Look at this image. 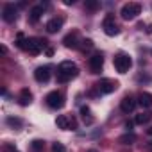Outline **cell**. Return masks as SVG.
<instances>
[{"label": "cell", "instance_id": "23", "mask_svg": "<svg viewBox=\"0 0 152 152\" xmlns=\"http://www.w3.org/2000/svg\"><path fill=\"white\" fill-rule=\"evenodd\" d=\"M99 2H95V0H86V2H84V7L86 9H90V11H97L99 9Z\"/></svg>", "mask_w": 152, "mask_h": 152}, {"label": "cell", "instance_id": "10", "mask_svg": "<svg viewBox=\"0 0 152 152\" xmlns=\"http://www.w3.org/2000/svg\"><path fill=\"white\" fill-rule=\"evenodd\" d=\"M34 79L38 83H47L50 79V66H38L34 70Z\"/></svg>", "mask_w": 152, "mask_h": 152}, {"label": "cell", "instance_id": "11", "mask_svg": "<svg viewBox=\"0 0 152 152\" xmlns=\"http://www.w3.org/2000/svg\"><path fill=\"white\" fill-rule=\"evenodd\" d=\"M63 43H64L66 48H77V47H79V32H77V31H72L70 34L64 36Z\"/></svg>", "mask_w": 152, "mask_h": 152}, {"label": "cell", "instance_id": "33", "mask_svg": "<svg viewBox=\"0 0 152 152\" xmlns=\"http://www.w3.org/2000/svg\"><path fill=\"white\" fill-rule=\"evenodd\" d=\"M15 152H18V150H15Z\"/></svg>", "mask_w": 152, "mask_h": 152}, {"label": "cell", "instance_id": "4", "mask_svg": "<svg viewBox=\"0 0 152 152\" xmlns=\"http://www.w3.org/2000/svg\"><path fill=\"white\" fill-rule=\"evenodd\" d=\"M47 39H43V38H29L27 39V52L29 54H32V56H38L45 47H47Z\"/></svg>", "mask_w": 152, "mask_h": 152}, {"label": "cell", "instance_id": "29", "mask_svg": "<svg viewBox=\"0 0 152 152\" xmlns=\"http://www.w3.org/2000/svg\"><path fill=\"white\" fill-rule=\"evenodd\" d=\"M0 52H2V54H7V48H6V47L2 45V47H0Z\"/></svg>", "mask_w": 152, "mask_h": 152}, {"label": "cell", "instance_id": "20", "mask_svg": "<svg viewBox=\"0 0 152 152\" xmlns=\"http://www.w3.org/2000/svg\"><path fill=\"white\" fill-rule=\"evenodd\" d=\"M16 47L22 48V50H27V39H25L23 32H18L16 34Z\"/></svg>", "mask_w": 152, "mask_h": 152}, {"label": "cell", "instance_id": "8", "mask_svg": "<svg viewBox=\"0 0 152 152\" xmlns=\"http://www.w3.org/2000/svg\"><path fill=\"white\" fill-rule=\"evenodd\" d=\"M16 13H18V11H16L15 4H6V6H4V9H2V18H4V22H7V23L16 22V18H18V15H16Z\"/></svg>", "mask_w": 152, "mask_h": 152}, {"label": "cell", "instance_id": "19", "mask_svg": "<svg viewBox=\"0 0 152 152\" xmlns=\"http://www.w3.org/2000/svg\"><path fill=\"white\" fill-rule=\"evenodd\" d=\"M150 118H152V115H150V113H141V115H136V118H134V124H138V125H143V124H147Z\"/></svg>", "mask_w": 152, "mask_h": 152}, {"label": "cell", "instance_id": "13", "mask_svg": "<svg viewBox=\"0 0 152 152\" xmlns=\"http://www.w3.org/2000/svg\"><path fill=\"white\" fill-rule=\"evenodd\" d=\"M43 13H45V7H43V6H34V7L29 11V22H31V23L39 22V18L43 16Z\"/></svg>", "mask_w": 152, "mask_h": 152}, {"label": "cell", "instance_id": "24", "mask_svg": "<svg viewBox=\"0 0 152 152\" xmlns=\"http://www.w3.org/2000/svg\"><path fill=\"white\" fill-rule=\"evenodd\" d=\"M9 125H13V127H20L22 125V120L20 118H13V116H7V120H6Z\"/></svg>", "mask_w": 152, "mask_h": 152}, {"label": "cell", "instance_id": "22", "mask_svg": "<svg viewBox=\"0 0 152 152\" xmlns=\"http://www.w3.org/2000/svg\"><path fill=\"white\" fill-rule=\"evenodd\" d=\"M43 147H45V141H41V140H34V141L31 143L32 152H39V150H43Z\"/></svg>", "mask_w": 152, "mask_h": 152}, {"label": "cell", "instance_id": "18", "mask_svg": "<svg viewBox=\"0 0 152 152\" xmlns=\"http://www.w3.org/2000/svg\"><path fill=\"white\" fill-rule=\"evenodd\" d=\"M81 115H83V120H84V124H93V116H91V111H90V107L88 106H83L81 107Z\"/></svg>", "mask_w": 152, "mask_h": 152}, {"label": "cell", "instance_id": "1", "mask_svg": "<svg viewBox=\"0 0 152 152\" xmlns=\"http://www.w3.org/2000/svg\"><path fill=\"white\" fill-rule=\"evenodd\" d=\"M77 73H79L77 64L72 61H63L57 66V83H68L73 77H77Z\"/></svg>", "mask_w": 152, "mask_h": 152}, {"label": "cell", "instance_id": "32", "mask_svg": "<svg viewBox=\"0 0 152 152\" xmlns=\"http://www.w3.org/2000/svg\"><path fill=\"white\" fill-rule=\"evenodd\" d=\"M88 152H97V150H88Z\"/></svg>", "mask_w": 152, "mask_h": 152}, {"label": "cell", "instance_id": "26", "mask_svg": "<svg viewBox=\"0 0 152 152\" xmlns=\"http://www.w3.org/2000/svg\"><path fill=\"white\" fill-rule=\"evenodd\" d=\"M52 152H66V148H64V145H63V143L56 141V143L52 145Z\"/></svg>", "mask_w": 152, "mask_h": 152}, {"label": "cell", "instance_id": "30", "mask_svg": "<svg viewBox=\"0 0 152 152\" xmlns=\"http://www.w3.org/2000/svg\"><path fill=\"white\" fill-rule=\"evenodd\" d=\"M147 32H148V34H152V23L148 25V29H147Z\"/></svg>", "mask_w": 152, "mask_h": 152}, {"label": "cell", "instance_id": "3", "mask_svg": "<svg viewBox=\"0 0 152 152\" xmlns=\"http://www.w3.org/2000/svg\"><path fill=\"white\" fill-rule=\"evenodd\" d=\"M140 13H141V6L138 2H127V4H124V7L120 11V15H122L124 20H134Z\"/></svg>", "mask_w": 152, "mask_h": 152}, {"label": "cell", "instance_id": "5", "mask_svg": "<svg viewBox=\"0 0 152 152\" xmlns=\"http://www.w3.org/2000/svg\"><path fill=\"white\" fill-rule=\"evenodd\" d=\"M45 100H47V106L52 109H61L64 106V95L61 91H50Z\"/></svg>", "mask_w": 152, "mask_h": 152}, {"label": "cell", "instance_id": "9", "mask_svg": "<svg viewBox=\"0 0 152 152\" xmlns=\"http://www.w3.org/2000/svg\"><path fill=\"white\" fill-rule=\"evenodd\" d=\"M88 64H90L91 73H100V70H102V66H104V57H102V54H93V56L90 57Z\"/></svg>", "mask_w": 152, "mask_h": 152}, {"label": "cell", "instance_id": "25", "mask_svg": "<svg viewBox=\"0 0 152 152\" xmlns=\"http://www.w3.org/2000/svg\"><path fill=\"white\" fill-rule=\"evenodd\" d=\"M81 43H83V45H81V47H83V50H90V48H93V45H95V43H93V39H83Z\"/></svg>", "mask_w": 152, "mask_h": 152}, {"label": "cell", "instance_id": "15", "mask_svg": "<svg viewBox=\"0 0 152 152\" xmlns=\"http://www.w3.org/2000/svg\"><path fill=\"white\" fill-rule=\"evenodd\" d=\"M18 102H20V106H29V104L32 102V93H31L29 88H23V90L20 91V95H18Z\"/></svg>", "mask_w": 152, "mask_h": 152}, {"label": "cell", "instance_id": "14", "mask_svg": "<svg viewBox=\"0 0 152 152\" xmlns=\"http://www.w3.org/2000/svg\"><path fill=\"white\" fill-rule=\"evenodd\" d=\"M61 27H63V18H52V20L47 22V31H48L50 34L61 31Z\"/></svg>", "mask_w": 152, "mask_h": 152}, {"label": "cell", "instance_id": "7", "mask_svg": "<svg viewBox=\"0 0 152 152\" xmlns=\"http://www.w3.org/2000/svg\"><path fill=\"white\" fill-rule=\"evenodd\" d=\"M95 88H97L100 93L109 95V93H113V91L118 88V83H115V81H111V79H100V81L95 84Z\"/></svg>", "mask_w": 152, "mask_h": 152}, {"label": "cell", "instance_id": "17", "mask_svg": "<svg viewBox=\"0 0 152 152\" xmlns=\"http://www.w3.org/2000/svg\"><path fill=\"white\" fill-rule=\"evenodd\" d=\"M70 122H72V116H66V115H59L56 118V125L63 131H68L70 129Z\"/></svg>", "mask_w": 152, "mask_h": 152}, {"label": "cell", "instance_id": "31", "mask_svg": "<svg viewBox=\"0 0 152 152\" xmlns=\"http://www.w3.org/2000/svg\"><path fill=\"white\" fill-rule=\"evenodd\" d=\"M147 134H148V136H152V127H150V129L147 131Z\"/></svg>", "mask_w": 152, "mask_h": 152}, {"label": "cell", "instance_id": "6", "mask_svg": "<svg viewBox=\"0 0 152 152\" xmlns=\"http://www.w3.org/2000/svg\"><path fill=\"white\" fill-rule=\"evenodd\" d=\"M102 29H104V32H106L107 36H116V34L120 32V29H118V25H116L113 15H106L104 22H102Z\"/></svg>", "mask_w": 152, "mask_h": 152}, {"label": "cell", "instance_id": "27", "mask_svg": "<svg viewBox=\"0 0 152 152\" xmlns=\"http://www.w3.org/2000/svg\"><path fill=\"white\" fill-rule=\"evenodd\" d=\"M132 125H134V124H132V122H125V129H127V131H129V132H131V131H132Z\"/></svg>", "mask_w": 152, "mask_h": 152}, {"label": "cell", "instance_id": "12", "mask_svg": "<svg viewBox=\"0 0 152 152\" xmlns=\"http://www.w3.org/2000/svg\"><path fill=\"white\" fill-rule=\"evenodd\" d=\"M134 107H136V100L132 99V97H124L122 99V102H120V109H122V113H125V115H129V113H132L134 111Z\"/></svg>", "mask_w": 152, "mask_h": 152}, {"label": "cell", "instance_id": "2", "mask_svg": "<svg viewBox=\"0 0 152 152\" xmlns=\"http://www.w3.org/2000/svg\"><path fill=\"white\" fill-rule=\"evenodd\" d=\"M113 63H115V68H116L118 73H127L129 68L132 66V59H131L127 54H124V52L116 54L115 59H113Z\"/></svg>", "mask_w": 152, "mask_h": 152}, {"label": "cell", "instance_id": "16", "mask_svg": "<svg viewBox=\"0 0 152 152\" xmlns=\"http://www.w3.org/2000/svg\"><path fill=\"white\" fill-rule=\"evenodd\" d=\"M138 104L145 109L152 107V93H147V91H141L140 97H138Z\"/></svg>", "mask_w": 152, "mask_h": 152}, {"label": "cell", "instance_id": "21", "mask_svg": "<svg viewBox=\"0 0 152 152\" xmlns=\"http://www.w3.org/2000/svg\"><path fill=\"white\" fill-rule=\"evenodd\" d=\"M120 143H124V145H131V143H134L136 141V136L132 134V132H127V134H124V136H120V140H118Z\"/></svg>", "mask_w": 152, "mask_h": 152}, {"label": "cell", "instance_id": "28", "mask_svg": "<svg viewBox=\"0 0 152 152\" xmlns=\"http://www.w3.org/2000/svg\"><path fill=\"white\" fill-rule=\"evenodd\" d=\"M75 0H64V6H73Z\"/></svg>", "mask_w": 152, "mask_h": 152}]
</instances>
